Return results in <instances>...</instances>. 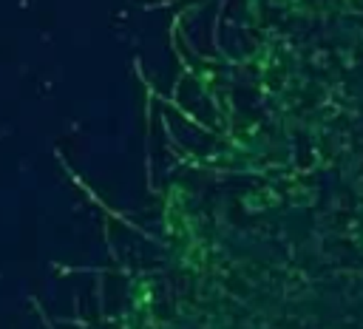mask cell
<instances>
[{"instance_id":"1","label":"cell","mask_w":363,"mask_h":329,"mask_svg":"<svg viewBox=\"0 0 363 329\" xmlns=\"http://www.w3.org/2000/svg\"><path fill=\"white\" fill-rule=\"evenodd\" d=\"M111 329H363V258L289 227L182 216Z\"/></svg>"}]
</instances>
